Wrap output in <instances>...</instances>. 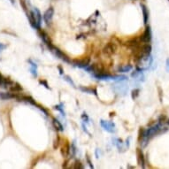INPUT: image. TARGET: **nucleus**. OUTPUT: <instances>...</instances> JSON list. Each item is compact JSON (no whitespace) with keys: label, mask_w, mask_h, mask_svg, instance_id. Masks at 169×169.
Instances as JSON below:
<instances>
[{"label":"nucleus","mask_w":169,"mask_h":169,"mask_svg":"<svg viewBox=\"0 0 169 169\" xmlns=\"http://www.w3.org/2000/svg\"><path fill=\"white\" fill-rule=\"evenodd\" d=\"M132 69V66L131 65H124L119 67L118 71L120 73H128Z\"/></svg>","instance_id":"23"},{"label":"nucleus","mask_w":169,"mask_h":169,"mask_svg":"<svg viewBox=\"0 0 169 169\" xmlns=\"http://www.w3.org/2000/svg\"><path fill=\"white\" fill-rule=\"evenodd\" d=\"M80 90L82 91L85 92V93H88V94H93L95 96H97V92L96 90L94 88H90V87H80Z\"/></svg>","instance_id":"20"},{"label":"nucleus","mask_w":169,"mask_h":169,"mask_svg":"<svg viewBox=\"0 0 169 169\" xmlns=\"http://www.w3.org/2000/svg\"><path fill=\"white\" fill-rule=\"evenodd\" d=\"M76 152H77V148H76V145H75V142L74 141L72 144H71V146H70V158H73L75 157L76 155Z\"/></svg>","instance_id":"22"},{"label":"nucleus","mask_w":169,"mask_h":169,"mask_svg":"<svg viewBox=\"0 0 169 169\" xmlns=\"http://www.w3.org/2000/svg\"><path fill=\"white\" fill-rule=\"evenodd\" d=\"M90 63V58H84L83 59H76L73 62V65L76 67H80V68H85L86 67H88Z\"/></svg>","instance_id":"6"},{"label":"nucleus","mask_w":169,"mask_h":169,"mask_svg":"<svg viewBox=\"0 0 169 169\" xmlns=\"http://www.w3.org/2000/svg\"><path fill=\"white\" fill-rule=\"evenodd\" d=\"M39 83L42 84L43 86L45 87V88H47V90H51V88H50V86H49L47 81H45V80H40V81H39Z\"/></svg>","instance_id":"27"},{"label":"nucleus","mask_w":169,"mask_h":169,"mask_svg":"<svg viewBox=\"0 0 169 169\" xmlns=\"http://www.w3.org/2000/svg\"><path fill=\"white\" fill-rule=\"evenodd\" d=\"M34 14H35V19H37V25L38 27L41 29V24H42V13L41 12L38 10L37 8H34Z\"/></svg>","instance_id":"16"},{"label":"nucleus","mask_w":169,"mask_h":169,"mask_svg":"<svg viewBox=\"0 0 169 169\" xmlns=\"http://www.w3.org/2000/svg\"><path fill=\"white\" fill-rule=\"evenodd\" d=\"M21 95L14 93V92H0V98L3 100H10V99H16L20 101Z\"/></svg>","instance_id":"4"},{"label":"nucleus","mask_w":169,"mask_h":169,"mask_svg":"<svg viewBox=\"0 0 169 169\" xmlns=\"http://www.w3.org/2000/svg\"><path fill=\"white\" fill-rule=\"evenodd\" d=\"M153 62V58L152 56L149 54V55H144L143 57H141L138 60H137V65H136V69L140 70V71H146L148 70L150 66L152 65Z\"/></svg>","instance_id":"1"},{"label":"nucleus","mask_w":169,"mask_h":169,"mask_svg":"<svg viewBox=\"0 0 169 169\" xmlns=\"http://www.w3.org/2000/svg\"><path fill=\"white\" fill-rule=\"evenodd\" d=\"M27 16H28V19L29 21V23L31 25V27L33 29H37V30H39L41 29L38 25H37V19H35V14H34V12L33 11H29V12H27Z\"/></svg>","instance_id":"8"},{"label":"nucleus","mask_w":169,"mask_h":169,"mask_svg":"<svg viewBox=\"0 0 169 169\" xmlns=\"http://www.w3.org/2000/svg\"><path fill=\"white\" fill-rule=\"evenodd\" d=\"M59 141H60V138H59V136H57V138H56V139H55V141H54V144H53V148H54V149H57V148L59 147Z\"/></svg>","instance_id":"28"},{"label":"nucleus","mask_w":169,"mask_h":169,"mask_svg":"<svg viewBox=\"0 0 169 169\" xmlns=\"http://www.w3.org/2000/svg\"><path fill=\"white\" fill-rule=\"evenodd\" d=\"M28 62L30 64V71L34 77H37V66L35 62L31 59H29Z\"/></svg>","instance_id":"17"},{"label":"nucleus","mask_w":169,"mask_h":169,"mask_svg":"<svg viewBox=\"0 0 169 169\" xmlns=\"http://www.w3.org/2000/svg\"><path fill=\"white\" fill-rule=\"evenodd\" d=\"M63 79L65 80L66 82H67L70 85H72L74 88H75V83L73 82V80H72V78H71L70 76H68V75H64L63 76Z\"/></svg>","instance_id":"24"},{"label":"nucleus","mask_w":169,"mask_h":169,"mask_svg":"<svg viewBox=\"0 0 169 169\" xmlns=\"http://www.w3.org/2000/svg\"><path fill=\"white\" fill-rule=\"evenodd\" d=\"M140 40L142 43H148L150 42V40H152V30H150V27H147L145 29L144 34L141 35Z\"/></svg>","instance_id":"7"},{"label":"nucleus","mask_w":169,"mask_h":169,"mask_svg":"<svg viewBox=\"0 0 169 169\" xmlns=\"http://www.w3.org/2000/svg\"><path fill=\"white\" fill-rule=\"evenodd\" d=\"M11 92H14V93H18V92H21L22 91V87L18 83H14L10 88H9Z\"/></svg>","instance_id":"19"},{"label":"nucleus","mask_w":169,"mask_h":169,"mask_svg":"<svg viewBox=\"0 0 169 169\" xmlns=\"http://www.w3.org/2000/svg\"><path fill=\"white\" fill-rule=\"evenodd\" d=\"M86 159H87V162H88V166H90V168H94V166H93L92 162L90 161V157H88V155L86 156Z\"/></svg>","instance_id":"31"},{"label":"nucleus","mask_w":169,"mask_h":169,"mask_svg":"<svg viewBox=\"0 0 169 169\" xmlns=\"http://www.w3.org/2000/svg\"><path fill=\"white\" fill-rule=\"evenodd\" d=\"M70 146H71V144L67 141L65 145H63V147H62L61 154H62V156H63L64 158H67L69 156V154H70Z\"/></svg>","instance_id":"14"},{"label":"nucleus","mask_w":169,"mask_h":169,"mask_svg":"<svg viewBox=\"0 0 169 169\" xmlns=\"http://www.w3.org/2000/svg\"><path fill=\"white\" fill-rule=\"evenodd\" d=\"M136 156H137V162L139 164V166L141 167L144 168L145 167V159H144V153L143 152H142V150L140 149H137V152H136Z\"/></svg>","instance_id":"11"},{"label":"nucleus","mask_w":169,"mask_h":169,"mask_svg":"<svg viewBox=\"0 0 169 169\" xmlns=\"http://www.w3.org/2000/svg\"><path fill=\"white\" fill-rule=\"evenodd\" d=\"M166 69L169 71V59L166 60Z\"/></svg>","instance_id":"34"},{"label":"nucleus","mask_w":169,"mask_h":169,"mask_svg":"<svg viewBox=\"0 0 169 169\" xmlns=\"http://www.w3.org/2000/svg\"><path fill=\"white\" fill-rule=\"evenodd\" d=\"M47 46H48V48H49L53 53H54V55H55L56 57L59 58L60 59H62L64 62H66V63L71 64V60H70V59L65 54V53H64L63 51H61L59 48H57V47H55V46H53L52 43L49 44V45H47Z\"/></svg>","instance_id":"2"},{"label":"nucleus","mask_w":169,"mask_h":169,"mask_svg":"<svg viewBox=\"0 0 169 169\" xmlns=\"http://www.w3.org/2000/svg\"><path fill=\"white\" fill-rule=\"evenodd\" d=\"M117 51V45L115 43H106L104 49H103V53L105 56H112L113 54H115Z\"/></svg>","instance_id":"3"},{"label":"nucleus","mask_w":169,"mask_h":169,"mask_svg":"<svg viewBox=\"0 0 169 169\" xmlns=\"http://www.w3.org/2000/svg\"><path fill=\"white\" fill-rule=\"evenodd\" d=\"M52 124H53V126H54V128L59 130V131H63L64 130V127L62 126V124L60 123V121L56 119V118H53L52 119Z\"/></svg>","instance_id":"21"},{"label":"nucleus","mask_w":169,"mask_h":169,"mask_svg":"<svg viewBox=\"0 0 169 169\" xmlns=\"http://www.w3.org/2000/svg\"><path fill=\"white\" fill-rule=\"evenodd\" d=\"M139 92H140V90L139 88H135V90H132V93H131V96H132V99H136L137 96H139Z\"/></svg>","instance_id":"25"},{"label":"nucleus","mask_w":169,"mask_h":169,"mask_svg":"<svg viewBox=\"0 0 169 169\" xmlns=\"http://www.w3.org/2000/svg\"><path fill=\"white\" fill-rule=\"evenodd\" d=\"M53 14H54V9H53L52 7H50L48 8L47 10L45 11V13H44L43 14V20L44 21H45V23L47 25H49L52 20V17H53Z\"/></svg>","instance_id":"9"},{"label":"nucleus","mask_w":169,"mask_h":169,"mask_svg":"<svg viewBox=\"0 0 169 169\" xmlns=\"http://www.w3.org/2000/svg\"><path fill=\"white\" fill-rule=\"evenodd\" d=\"M112 143L115 146L118 148V150H120V152H125V149H127L126 147H124L123 141L120 138H116V137L112 138Z\"/></svg>","instance_id":"12"},{"label":"nucleus","mask_w":169,"mask_h":169,"mask_svg":"<svg viewBox=\"0 0 169 169\" xmlns=\"http://www.w3.org/2000/svg\"><path fill=\"white\" fill-rule=\"evenodd\" d=\"M15 82L12 81L10 78H5V77H2L0 79V87L4 88H9Z\"/></svg>","instance_id":"10"},{"label":"nucleus","mask_w":169,"mask_h":169,"mask_svg":"<svg viewBox=\"0 0 169 169\" xmlns=\"http://www.w3.org/2000/svg\"><path fill=\"white\" fill-rule=\"evenodd\" d=\"M39 35H40V37L41 39L43 40V42L46 44V45H49V44L51 43V38L49 37V35L45 32V31H43V30H40L39 29Z\"/></svg>","instance_id":"13"},{"label":"nucleus","mask_w":169,"mask_h":169,"mask_svg":"<svg viewBox=\"0 0 169 169\" xmlns=\"http://www.w3.org/2000/svg\"><path fill=\"white\" fill-rule=\"evenodd\" d=\"M131 76L133 78H135L136 80H139L140 82L144 81V75L143 74V71H140L138 69H136V71H134V72L132 73Z\"/></svg>","instance_id":"15"},{"label":"nucleus","mask_w":169,"mask_h":169,"mask_svg":"<svg viewBox=\"0 0 169 169\" xmlns=\"http://www.w3.org/2000/svg\"><path fill=\"white\" fill-rule=\"evenodd\" d=\"M82 119L84 120V122H88V121H90V118H88V115L85 113V112H83V115H82Z\"/></svg>","instance_id":"30"},{"label":"nucleus","mask_w":169,"mask_h":169,"mask_svg":"<svg viewBox=\"0 0 169 169\" xmlns=\"http://www.w3.org/2000/svg\"><path fill=\"white\" fill-rule=\"evenodd\" d=\"M100 125L105 131H107L109 133H112V134L116 131V129H115V124L113 122H112V121H107V120H100Z\"/></svg>","instance_id":"5"},{"label":"nucleus","mask_w":169,"mask_h":169,"mask_svg":"<svg viewBox=\"0 0 169 169\" xmlns=\"http://www.w3.org/2000/svg\"><path fill=\"white\" fill-rule=\"evenodd\" d=\"M74 168H80V169H83V168H84V166H83V165L80 162V161H76L75 163V166H74Z\"/></svg>","instance_id":"29"},{"label":"nucleus","mask_w":169,"mask_h":169,"mask_svg":"<svg viewBox=\"0 0 169 169\" xmlns=\"http://www.w3.org/2000/svg\"><path fill=\"white\" fill-rule=\"evenodd\" d=\"M58 69L59 70V73H60V75H63V72H64V71H63V69H62V67H58Z\"/></svg>","instance_id":"33"},{"label":"nucleus","mask_w":169,"mask_h":169,"mask_svg":"<svg viewBox=\"0 0 169 169\" xmlns=\"http://www.w3.org/2000/svg\"><path fill=\"white\" fill-rule=\"evenodd\" d=\"M7 46L5 45V44H4V43H0V52H1V51H3L5 48H6Z\"/></svg>","instance_id":"32"},{"label":"nucleus","mask_w":169,"mask_h":169,"mask_svg":"<svg viewBox=\"0 0 169 169\" xmlns=\"http://www.w3.org/2000/svg\"><path fill=\"white\" fill-rule=\"evenodd\" d=\"M55 109L61 112V114L63 115V116H65L66 113H65V111H64V107H63V104H58V105H55Z\"/></svg>","instance_id":"26"},{"label":"nucleus","mask_w":169,"mask_h":169,"mask_svg":"<svg viewBox=\"0 0 169 169\" xmlns=\"http://www.w3.org/2000/svg\"><path fill=\"white\" fill-rule=\"evenodd\" d=\"M141 8H142V12H143V15H144V24H147L148 20H149V11L146 5L144 4H141Z\"/></svg>","instance_id":"18"}]
</instances>
